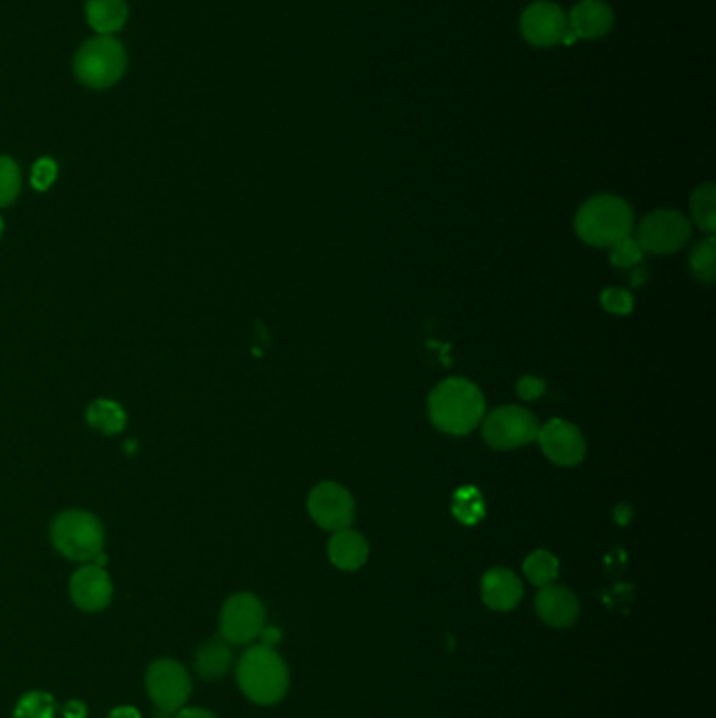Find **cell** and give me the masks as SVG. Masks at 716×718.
Wrapping results in <instances>:
<instances>
[{
	"instance_id": "30bf717a",
	"label": "cell",
	"mask_w": 716,
	"mask_h": 718,
	"mask_svg": "<svg viewBox=\"0 0 716 718\" xmlns=\"http://www.w3.org/2000/svg\"><path fill=\"white\" fill-rule=\"evenodd\" d=\"M307 510L317 526L328 531L351 528L356 521V503L349 489L333 482H322L307 498Z\"/></svg>"
},
{
	"instance_id": "52a82bcc",
	"label": "cell",
	"mask_w": 716,
	"mask_h": 718,
	"mask_svg": "<svg viewBox=\"0 0 716 718\" xmlns=\"http://www.w3.org/2000/svg\"><path fill=\"white\" fill-rule=\"evenodd\" d=\"M692 237V223L687 217L671 209L653 211L636 228V244L643 253H678Z\"/></svg>"
},
{
	"instance_id": "83f0119b",
	"label": "cell",
	"mask_w": 716,
	"mask_h": 718,
	"mask_svg": "<svg viewBox=\"0 0 716 718\" xmlns=\"http://www.w3.org/2000/svg\"><path fill=\"white\" fill-rule=\"evenodd\" d=\"M601 305L610 314L626 316V314H631L632 307H634V298L624 288H606L601 293Z\"/></svg>"
},
{
	"instance_id": "4fadbf2b",
	"label": "cell",
	"mask_w": 716,
	"mask_h": 718,
	"mask_svg": "<svg viewBox=\"0 0 716 718\" xmlns=\"http://www.w3.org/2000/svg\"><path fill=\"white\" fill-rule=\"evenodd\" d=\"M536 613L550 629H569L580 617V601L568 587L547 584L536 594Z\"/></svg>"
},
{
	"instance_id": "d590c367",
	"label": "cell",
	"mask_w": 716,
	"mask_h": 718,
	"mask_svg": "<svg viewBox=\"0 0 716 718\" xmlns=\"http://www.w3.org/2000/svg\"><path fill=\"white\" fill-rule=\"evenodd\" d=\"M0 233H2V219H0Z\"/></svg>"
},
{
	"instance_id": "6da1fadb",
	"label": "cell",
	"mask_w": 716,
	"mask_h": 718,
	"mask_svg": "<svg viewBox=\"0 0 716 718\" xmlns=\"http://www.w3.org/2000/svg\"><path fill=\"white\" fill-rule=\"evenodd\" d=\"M485 400L482 389L466 379L440 382L429 395V419L442 433L461 437L482 423Z\"/></svg>"
},
{
	"instance_id": "277c9868",
	"label": "cell",
	"mask_w": 716,
	"mask_h": 718,
	"mask_svg": "<svg viewBox=\"0 0 716 718\" xmlns=\"http://www.w3.org/2000/svg\"><path fill=\"white\" fill-rule=\"evenodd\" d=\"M127 72V51L114 36L86 41L74 57V74L88 88L114 86Z\"/></svg>"
},
{
	"instance_id": "e575fe53",
	"label": "cell",
	"mask_w": 716,
	"mask_h": 718,
	"mask_svg": "<svg viewBox=\"0 0 716 718\" xmlns=\"http://www.w3.org/2000/svg\"><path fill=\"white\" fill-rule=\"evenodd\" d=\"M632 510L629 507H618L615 508V519L624 526L626 521H629V517H631Z\"/></svg>"
},
{
	"instance_id": "d4e9b609",
	"label": "cell",
	"mask_w": 716,
	"mask_h": 718,
	"mask_svg": "<svg viewBox=\"0 0 716 718\" xmlns=\"http://www.w3.org/2000/svg\"><path fill=\"white\" fill-rule=\"evenodd\" d=\"M15 718H55V697L30 691L18 701Z\"/></svg>"
},
{
	"instance_id": "ba28073f",
	"label": "cell",
	"mask_w": 716,
	"mask_h": 718,
	"mask_svg": "<svg viewBox=\"0 0 716 718\" xmlns=\"http://www.w3.org/2000/svg\"><path fill=\"white\" fill-rule=\"evenodd\" d=\"M149 699L156 704V717L170 718L179 712L191 696V678L188 671L175 659H158L149 666Z\"/></svg>"
},
{
	"instance_id": "e0dca14e",
	"label": "cell",
	"mask_w": 716,
	"mask_h": 718,
	"mask_svg": "<svg viewBox=\"0 0 716 718\" xmlns=\"http://www.w3.org/2000/svg\"><path fill=\"white\" fill-rule=\"evenodd\" d=\"M370 555L368 540L356 529H338L328 542V557L338 570L356 571L366 566Z\"/></svg>"
},
{
	"instance_id": "d6a6232c",
	"label": "cell",
	"mask_w": 716,
	"mask_h": 718,
	"mask_svg": "<svg viewBox=\"0 0 716 718\" xmlns=\"http://www.w3.org/2000/svg\"><path fill=\"white\" fill-rule=\"evenodd\" d=\"M259 636H263V645H265V647H274V645L280 643V638H282V634H280L277 629H267V626L261 631Z\"/></svg>"
},
{
	"instance_id": "ffe728a7",
	"label": "cell",
	"mask_w": 716,
	"mask_h": 718,
	"mask_svg": "<svg viewBox=\"0 0 716 718\" xmlns=\"http://www.w3.org/2000/svg\"><path fill=\"white\" fill-rule=\"evenodd\" d=\"M524 573H526L527 580L534 587L543 589V587L552 584L557 580V576H559V561L548 550H534V552L527 555L526 561H524Z\"/></svg>"
},
{
	"instance_id": "7402d4cb",
	"label": "cell",
	"mask_w": 716,
	"mask_h": 718,
	"mask_svg": "<svg viewBox=\"0 0 716 718\" xmlns=\"http://www.w3.org/2000/svg\"><path fill=\"white\" fill-rule=\"evenodd\" d=\"M692 217L702 232L716 230V190L713 183H702L692 193Z\"/></svg>"
},
{
	"instance_id": "7a4b0ae2",
	"label": "cell",
	"mask_w": 716,
	"mask_h": 718,
	"mask_svg": "<svg viewBox=\"0 0 716 718\" xmlns=\"http://www.w3.org/2000/svg\"><path fill=\"white\" fill-rule=\"evenodd\" d=\"M235 675L242 694L261 706H274L282 701L291 687L286 662L275 654L274 647L265 645L246 650L238 662Z\"/></svg>"
},
{
	"instance_id": "8fae6325",
	"label": "cell",
	"mask_w": 716,
	"mask_h": 718,
	"mask_svg": "<svg viewBox=\"0 0 716 718\" xmlns=\"http://www.w3.org/2000/svg\"><path fill=\"white\" fill-rule=\"evenodd\" d=\"M536 442L540 444L545 456L552 465H580L587 456V440L582 431L564 419H552L547 424H543Z\"/></svg>"
},
{
	"instance_id": "44dd1931",
	"label": "cell",
	"mask_w": 716,
	"mask_h": 718,
	"mask_svg": "<svg viewBox=\"0 0 716 718\" xmlns=\"http://www.w3.org/2000/svg\"><path fill=\"white\" fill-rule=\"evenodd\" d=\"M86 421H88V424L93 429H97V431H102L106 435H114V433H118V431L125 429L127 414H125V410L118 403L109 402V400H99V402H95L88 408Z\"/></svg>"
},
{
	"instance_id": "7c38bea8",
	"label": "cell",
	"mask_w": 716,
	"mask_h": 718,
	"mask_svg": "<svg viewBox=\"0 0 716 718\" xmlns=\"http://www.w3.org/2000/svg\"><path fill=\"white\" fill-rule=\"evenodd\" d=\"M522 34L534 46H555L568 34V15L555 2H531L522 15Z\"/></svg>"
},
{
	"instance_id": "484cf974",
	"label": "cell",
	"mask_w": 716,
	"mask_h": 718,
	"mask_svg": "<svg viewBox=\"0 0 716 718\" xmlns=\"http://www.w3.org/2000/svg\"><path fill=\"white\" fill-rule=\"evenodd\" d=\"M22 188L20 167L13 158L0 156V207L11 204Z\"/></svg>"
},
{
	"instance_id": "8992f818",
	"label": "cell",
	"mask_w": 716,
	"mask_h": 718,
	"mask_svg": "<svg viewBox=\"0 0 716 718\" xmlns=\"http://www.w3.org/2000/svg\"><path fill=\"white\" fill-rule=\"evenodd\" d=\"M540 424L536 416L519 405H501L484 419L485 444L494 450H515L536 442Z\"/></svg>"
},
{
	"instance_id": "5b68a950",
	"label": "cell",
	"mask_w": 716,
	"mask_h": 718,
	"mask_svg": "<svg viewBox=\"0 0 716 718\" xmlns=\"http://www.w3.org/2000/svg\"><path fill=\"white\" fill-rule=\"evenodd\" d=\"M53 547L72 561H91L104 549V528L85 510H65L51 526Z\"/></svg>"
},
{
	"instance_id": "d6986e66",
	"label": "cell",
	"mask_w": 716,
	"mask_h": 718,
	"mask_svg": "<svg viewBox=\"0 0 716 718\" xmlns=\"http://www.w3.org/2000/svg\"><path fill=\"white\" fill-rule=\"evenodd\" d=\"M232 647L223 636L207 641L196 654V671L202 678H221L232 666Z\"/></svg>"
},
{
	"instance_id": "5bb4252c",
	"label": "cell",
	"mask_w": 716,
	"mask_h": 718,
	"mask_svg": "<svg viewBox=\"0 0 716 718\" xmlns=\"http://www.w3.org/2000/svg\"><path fill=\"white\" fill-rule=\"evenodd\" d=\"M70 594L83 612H102L112 601L109 576L99 566H85L72 576Z\"/></svg>"
},
{
	"instance_id": "f546056e",
	"label": "cell",
	"mask_w": 716,
	"mask_h": 718,
	"mask_svg": "<svg viewBox=\"0 0 716 718\" xmlns=\"http://www.w3.org/2000/svg\"><path fill=\"white\" fill-rule=\"evenodd\" d=\"M547 389V382L536 377H524L522 381L517 382V393L524 400H538Z\"/></svg>"
},
{
	"instance_id": "4316f807",
	"label": "cell",
	"mask_w": 716,
	"mask_h": 718,
	"mask_svg": "<svg viewBox=\"0 0 716 718\" xmlns=\"http://www.w3.org/2000/svg\"><path fill=\"white\" fill-rule=\"evenodd\" d=\"M610 249L611 265L618 267V270H629V267H634V265L641 261V256H643L641 246L636 244V240H634L632 235L624 237V240H620V242H615V244L610 246Z\"/></svg>"
},
{
	"instance_id": "9c48e42d",
	"label": "cell",
	"mask_w": 716,
	"mask_h": 718,
	"mask_svg": "<svg viewBox=\"0 0 716 718\" xmlns=\"http://www.w3.org/2000/svg\"><path fill=\"white\" fill-rule=\"evenodd\" d=\"M265 629V608L251 594H233L221 610V636L232 645H246Z\"/></svg>"
},
{
	"instance_id": "ac0fdd59",
	"label": "cell",
	"mask_w": 716,
	"mask_h": 718,
	"mask_svg": "<svg viewBox=\"0 0 716 718\" xmlns=\"http://www.w3.org/2000/svg\"><path fill=\"white\" fill-rule=\"evenodd\" d=\"M85 15L99 36H112L127 23V0H86Z\"/></svg>"
},
{
	"instance_id": "cb8c5ba5",
	"label": "cell",
	"mask_w": 716,
	"mask_h": 718,
	"mask_svg": "<svg viewBox=\"0 0 716 718\" xmlns=\"http://www.w3.org/2000/svg\"><path fill=\"white\" fill-rule=\"evenodd\" d=\"M715 237H706L699 244H695L694 251L689 254V265L697 279L713 284L715 282Z\"/></svg>"
},
{
	"instance_id": "3957f363",
	"label": "cell",
	"mask_w": 716,
	"mask_h": 718,
	"mask_svg": "<svg viewBox=\"0 0 716 718\" xmlns=\"http://www.w3.org/2000/svg\"><path fill=\"white\" fill-rule=\"evenodd\" d=\"M573 225L578 237L589 246L610 249L615 242L632 235L634 214L622 198L601 193L580 207Z\"/></svg>"
},
{
	"instance_id": "9a60e30c",
	"label": "cell",
	"mask_w": 716,
	"mask_h": 718,
	"mask_svg": "<svg viewBox=\"0 0 716 718\" xmlns=\"http://www.w3.org/2000/svg\"><path fill=\"white\" fill-rule=\"evenodd\" d=\"M613 11L603 0H580L568 15V30L576 39L597 41L610 34Z\"/></svg>"
},
{
	"instance_id": "836d02e7",
	"label": "cell",
	"mask_w": 716,
	"mask_h": 718,
	"mask_svg": "<svg viewBox=\"0 0 716 718\" xmlns=\"http://www.w3.org/2000/svg\"><path fill=\"white\" fill-rule=\"evenodd\" d=\"M107 718H141V715L133 706H120V708H114Z\"/></svg>"
},
{
	"instance_id": "f1b7e54d",
	"label": "cell",
	"mask_w": 716,
	"mask_h": 718,
	"mask_svg": "<svg viewBox=\"0 0 716 718\" xmlns=\"http://www.w3.org/2000/svg\"><path fill=\"white\" fill-rule=\"evenodd\" d=\"M57 177V165L51 158H41L32 169V186L36 190H49Z\"/></svg>"
},
{
	"instance_id": "1f68e13d",
	"label": "cell",
	"mask_w": 716,
	"mask_h": 718,
	"mask_svg": "<svg viewBox=\"0 0 716 718\" xmlns=\"http://www.w3.org/2000/svg\"><path fill=\"white\" fill-rule=\"evenodd\" d=\"M175 718H217L211 710L204 708H181Z\"/></svg>"
},
{
	"instance_id": "603a6c76",
	"label": "cell",
	"mask_w": 716,
	"mask_h": 718,
	"mask_svg": "<svg viewBox=\"0 0 716 718\" xmlns=\"http://www.w3.org/2000/svg\"><path fill=\"white\" fill-rule=\"evenodd\" d=\"M452 513L464 526H475L477 521L484 519V496L480 494L477 487L459 489L454 496V503H452Z\"/></svg>"
},
{
	"instance_id": "4dcf8cb0",
	"label": "cell",
	"mask_w": 716,
	"mask_h": 718,
	"mask_svg": "<svg viewBox=\"0 0 716 718\" xmlns=\"http://www.w3.org/2000/svg\"><path fill=\"white\" fill-rule=\"evenodd\" d=\"M64 717L65 718H85L86 717V706L83 704V701H78V699H72V701H67L65 704L64 708Z\"/></svg>"
},
{
	"instance_id": "2e32d148",
	"label": "cell",
	"mask_w": 716,
	"mask_h": 718,
	"mask_svg": "<svg viewBox=\"0 0 716 718\" xmlns=\"http://www.w3.org/2000/svg\"><path fill=\"white\" fill-rule=\"evenodd\" d=\"M482 599L494 612H510L524 599V584L513 571L492 568L482 578Z\"/></svg>"
}]
</instances>
